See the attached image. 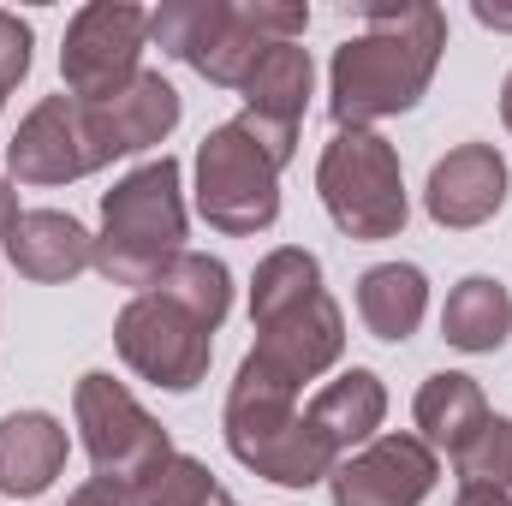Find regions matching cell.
I'll return each mask as SVG.
<instances>
[{"instance_id":"cell-22","label":"cell","mask_w":512,"mask_h":506,"mask_svg":"<svg viewBox=\"0 0 512 506\" xmlns=\"http://www.w3.org/2000/svg\"><path fill=\"white\" fill-rule=\"evenodd\" d=\"M167 298H179L185 310H197L209 328H221L227 322V310H233V274H227V262L221 256H203V251H179L167 268H161V280H155Z\"/></svg>"},{"instance_id":"cell-9","label":"cell","mask_w":512,"mask_h":506,"mask_svg":"<svg viewBox=\"0 0 512 506\" xmlns=\"http://www.w3.org/2000/svg\"><path fill=\"white\" fill-rule=\"evenodd\" d=\"M143 42H149V12L126 0H96L66 24L60 48V78L66 96L78 102H108L143 72Z\"/></svg>"},{"instance_id":"cell-2","label":"cell","mask_w":512,"mask_h":506,"mask_svg":"<svg viewBox=\"0 0 512 506\" xmlns=\"http://www.w3.org/2000/svg\"><path fill=\"white\" fill-rule=\"evenodd\" d=\"M251 322H256L251 358L268 364L274 376H286L292 387L334 370L340 352H346V316L322 286V262L310 251H298V245L268 251L256 262Z\"/></svg>"},{"instance_id":"cell-23","label":"cell","mask_w":512,"mask_h":506,"mask_svg":"<svg viewBox=\"0 0 512 506\" xmlns=\"http://www.w3.org/2000/svg\"><path fill=\"white\" fill-rule=\"evenodd\" d=\"M137 495H143V506H239L221 483H215V471H209L203 459H191V453L155 459V465L137 477Z\"/></svg>"},{"instance_id":"cell-20","label":"cell","mask_w":512,"mask_h":506,"mask_svg":"<svg viewBox=\"0 0 512 506\" xmlns=\"http://www.w3.org/2000/svg\"><path fill=\"white\" fill-rule=\"evenodd\" d=\"M495 411H489V399H483V387L471 376H459V370H441V376H429L417 387V441L423 447H441L447 459L489 423Z\"/></svg>"},{"instance_id":"cell-13","label":"cell","mask_w":512,"mask_h":506,"mask_svg":"<svg viewBox=\"0 0 512 506\" xmlns=\"http://www.w3.org/2000/svg\"><path fill=\"white\" fill-rule=\"evenodd\" d=\"M423 203H429V221L453 227V233H471V227L495 221L501 203H507V161H501V149L495 143H459V149H447L429 167Z\"/></svg>"},{"instance_id":"cell-11","label":"cell","mask_w":512,"mask_h":506,"mask_svg":"<svg viewBox=\"0 0 512 506\" xmlns=\"http://www.w3.org/2000/svg\"><path fill=\"white\" fill-rule=\"evenodd\" d=\"M441 465L417 435H376L328 471L334 506H423Z\"/></svg>"},{"instance_id":"cell-24","label":"cell","mask_w":512,"mask_h":506,"mask_svg":"<svg viewBox=\"0 0 512 506\" xmlns=\"http://www.w3.org/2000/svg\"><path fill=\"white\" fill-rule=\"evenodd\" d=\"M459 483H489V489H512V423L507 417H489L459 453Z\"/></svg>"},{"instance_id":"cell-21","label":"cell","mask_w":512,"mask_h":506,"mask_svg":"<svg viewBox=\"0 0 512 506\" xmlns=\"http://www.w3.org/2000/svg\"><path fill=\"white\" fill-rule=\"evenodd\" d=\"M441 334L447 346L459 352H501L512 334V298L501 280L489 274H471L447 292V310H441Z\"/></svg>"},{"instance_id":"cell-28","label":"cell","mask_w":512,"mask_h":506,"mask_svg":"<svg viewBox=\"0 0 512 506\" xmlns=\"http://www.w3.org/2000/svg\"><path fill=\"white\" fill-rule=\"evenodd\" d=\"M12 227H18V191L0 179V245L12 239Z\"/></svg>"},{"instance_id":"cell-16","label":"cell","mask_w":512,"mask_h":506,"mask_svg":"<svg viewBox=\"0 0 512 506\" xmlns=\"http://www.w3.org/2000/svg\"><path fill=\"white\" fill-rule=\"evenodd\" d=\"M304 417H310L316 435L334 447V459H346L352 447L376 441V429H382V417H387L382 376H376V370H346L340 381H328V387L310 399Z\"/></svg>"},{"instance_id":"cell-26","label":"cell","mask_w":512,"mask_h":506,"mask_svg":"<svg viewBox=\"0 0 512 506\" xmlns=\"http://www.w3.org/2000/svg\"><path fill=\"white\" fill-rule=\"evenodd\" d=\"M66 506H143V495H137V483H120V477H90Z\"/></svg>"},{"instance_id":"cell-18","label":"cell","mask_w":512,"mask_h":506,"mask_svg":"<svg viewBox=\"0 0 512 506\" xmlns=\"http://www.w3.org/2000/svg\"><path fill=\"white\" fill-rule=\"evenodd\" d=\"M96 108H102L114 161L149 149V143H161L167 131L179 126V90H173L161 72H137L120 96H108V102H96Z\"/></svg>"},{"instance_id":"cell-1","label":"cell","mask_w":512,"mask_h":506,"mask_svg":"<svg viewBox=\"0 0 512 506\" xmlns=\"http://www.w3.org/2000/svg\"><path fill=\"white\" fill-rule=\"evenodd\" d=\"M364 30L334 48L328 108L340 131H370L387 114H411L441 66L447 18L441 6H358Z\"/></svg>"},{"instance_id":"cell-12","label":"cell","mask_w":512,"mask_h":506,"mask_svg":"<svg viewBox=\"0 0 512 506\" xmlns=\"http://www.w3.org/2000/svg\"><path fill=\"white\" fill-rule=\"evenodd\" d=\"M6 167L18 185H72L84 173H96V143L84 126V102L78 96H42L24 126L6 143Z\"/></svg>"},{"instance_id":"cell-31","label":"cell","mask_w":512,"mask_h":506,"mask_svg":"<svg viewBox=\"0 0 512 506\" xmlns=\"http://www.w3.org/2000/svg\"><path fill=\"white\" fill-rule=\"evenodd\" d=\"M0 102H6V96H0Z\"/></svg>"},{"instance_id":"cell-30","label":"cell","mask_w":512,"mask_h":506,"mask_svg":"<svg viewBox=\"0 0 512 506\" xmlns=\"http://www.w3.org/2000/svg\"><path fill=\"white\" fill-rule=\"evenodd\" d=\"M501 120L512 126V72H507V84H501Z\"/></svg>"},{"instance_id":"cell-7","label":"cell","mask_w":512,"mask_h":506,"mask_svg":"<svg viewBox=\"0 0 512 506\" xmlns=\"http://www.w3.org/2000/svg\"><path fill=\"white\" fill-rule=\"evenodd\" d=\"M316 191H322L328 221L358 245H382L405 227L399 155L376 131H334L316 167Z\"/></svg>"},{"instance_id":"cell-4","label":"cell","mask_w":512,"mask_h":506,"mask_svg":"<svg viewBox=\"0 0 512 506\" xmlns=\"http://www.w3.org/2000/svg\"><path fill=\"white\" fill-rule=\"evenodd\" d=\"M227 447L239 465H251L256 477L280 489H310L340 465L334 447L316 435V423L298 411V387L256 358L239 364L227 393Z\"/></svg>"},{"instance_id":"cell-27","label":"cell","mask_w":512,"mask_h":506,"mask_svg":"<svg viewBox=\"0 0 512 506\" xmlns=\"http://www.w3.org/2000/svg\"><path fill=\"white\" fill-rule=\"evenodd\" d=\"M453 506H512L507 489H489V483H459V501Z\"/></svg>"},{"instance_id":"cell-10","label":"cell","mask_w":512,"mask_h":506,"mask_svg":"<svg viewBox=\"0 0 512 506\" xmlns=\"http://www.w3.org/2000/svg\"><path fill=\"white\" fill-rule=\"evenodd\" d=\"M72 411H78V435H84V453H90L96 477L137 483L155 459H167V453H173L167 429H161V423L131 399L126 381L102 376V370H90V376L78 381Z\"/></svg>"},{"instance_id":"cell-25","label":"cell","mask_w":512,"mask_h":506,"mask_svg":"<svg viewBox=\"0 0 512 506\" xmlns=\"http://www.w3.org/2000/svg\"><path fill=\"white\" fill-rule=\"evenodd\" d=\"M24 72H30V24L18 12H0V96L18 90Z\"/></svg>"},{"instance_id":"cell-14","label":"cell","mask_w":512,"mask_h":506,"mask_svg":"<svg viewBox=\"0 0 512 506\" xmlns=\"http://www.w3.org/2000/svg\"><path fill=\"white\" fill-rule=\"evenodd\" d=\"M60 471H66V423L60 417H48V411L0 417V495L36 501L42 489H54Z\"/></svg>"},{"instance_id":"cell-29","label":"cell","mask_w":512,"mask_h":506,"mask_svg":"<svg viewBox=\"0 0 512 506\" xmlns=\"http://www.w3.org/2000/svg\"><path fill=\"white\" fill-rule=\"evenodd\" d=\"M477 24H489V30H512V6H489V0H477Z\"/></svg>"},{"instance_id":"cell-8","label":"cell","mask_w":512,"mask_h":506,"mask_svg":"<svg viewBox=\"0 0 512 506\" xmlns=\"http://www.w3.org/2000/svg\"><path fill=\"white\" fill-rule=\"evenodd\" d=\"M114 346L131 370L167 393H191L197 381L209 376V358H215V328L185 310L179 298H167L161 286L137 292L120 322H114Z\"/></svg>"},{"instance_id":"cell-15","label":"cell","mask_w":512,"mask_h":506,"mask_svg":"<svg viewBox=\"0 0 512 506\" xmlns=\"http://www.w3.org/2000/svg\"><path fill=\"white\" fill-rule=\"evenodd\" d=\"M6 256H12V268L24 280L60 286L72 274L96 268V239L72 215H60V209H24L18 227H12V239H6Z\"/></svg>"},{"instance_id":"cell-3","label":"cell","mask_w":512,"mask_h":506,"mask_svg":"<svg viewBox=\"0 0 512 506\" xmlns=\"http://www.w3.org/2000/svg\"><path fill=\"white\" fill-rule=\"evenodd\" d=\"M310 24V6H274V0H167L161 12H149V36L161 42V54H173L179 66H191L197 78L239 90L251 78V66L274 42H298Z\"/></svg>"},{"instance_id":"cell-6","label":"cell","mask_w":512,"mask_h":506,"mask_svg":"<svg viewBox=\"0 0 512 506\" xmlns=\"http://www.w3.org/2000/svg\"><path fill=\"white\" fill-rule=\"evenodd\" d=\"M286 161L292 155L274 149L245 114L215 126L197 149V209H203V221L233 233V239L268 233L274 215H280V167Z\"/></svg>"},{"instance_id":"cell-19","label":"cell","mask_w":512,"mask_h":506,"mask_svg":"<svg viewBox=\"0 0 512 506\" xmlns=\"http://www.w3.org/2000/svg\"><path fill=\"white\" fill-rule=\"evenodd\" d=\"M423 310H429V280H423L417 262H376V268H364V280H358V316H364V328L376 340H387V346L411 340L417 322H423Z\"/></svg>"},{"instance_id":"cell-5","label":"cell","mask_w":512,"mask_h":506,"mask_svg":"<svg viewBox=\"0 0 512 506\" xmlns=\"http://www.w3.org/2000/svg\"><path fill=\"white\" fill-rule=\"evenodd\" d=\"M185 251V197H179V161L155 155L137 173H126L114 191H102V233H96V268L149 292L161 268Z\"/></svg>"},{"instance_id":"cell-17","label":"cell","mask_w":512,"mask_h":506,"mask_svg":"<svg viewBox=\"0 0 512 506\" xmlns=\"http://www.w3.org/2000/svg\"><path fill=\"white\" fill-rule=\"evenodd\" d=\"M310 84H316L310 48H298V42H274V48L251 66V78L239 84V90H245V114L262 120V126L298 131L304 102H310Z\"/></svg>"}]
</instances>
